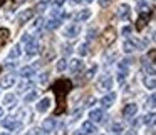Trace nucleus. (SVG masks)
<instances>
[{"label":"nucleus","mask_w":156,"mask_h":135,"mask_svg":"<svg viewBox=\"0 0 156 135\" xmlns=\"http://www.w3.org/2000/svg\"><path fill=\"white\" fill-rule=\"evenodd\" d=\"M143 123H146V125H151V123H154V112H151L149 115H146L144 118H143Z\"/></svg>","instance_id":"38"},{"label":"nucleus","mask_w":156,"mask_h":135,"mask_svg":"<svg viewBox=\"0 0 156 135\" xmlns=\"http://www.w3.org/2000/svg\"><path fill=\"white\" fill-rule=\"evenodd\" d=\"M76 135H84V133H82V132H76Z\"/></svg>","instance_id":"51"},{"label":"nucleus","mask_w":156,"mask_h":135,"mask_svg":"<svg viewBox=\"0 0 156 135\" xmlns=\"http://www.w3.org/2000/svg\"><path fill=\"white\" fill-rule=\"evenodd\" d=\"M116 57H118V52L116 50H111V52H108V54L104 55V64H112V62L116 60Z\"/></svg>","instance_id":"30"},{"label":"nucleus","mask_w":156,"mask_h":135,"mask_svg":"<svg viewBox=\"0 0 156 135\" xmlns=\"http://www.w3.org/2000/svg\"><path fill=\"white\" fill-rule=\"evenodd\" d=\"M62 54H64V57H69L72 54V47L69 44H64L62 45Z\"/></svg>","instance_id":"40"},{"label":"nucleus","mask_w":156,"mask_h":135,"mask_svg":"<svg viewBox=\"0 0 156 135\" xmlns=\"http://www.w3.org/2000/svg\"><path fill=\"white\" fill-rule=\"evenodd\" d=\"M55 68H57V72H64L66 68H67V60H66V58L59 60V62H57V65H55Z\"/></svg>","instance_id":"36"},{"label":"nucleus","mask_w":156,"mask_h":135,"mask_svg":"<svg viewBox=\"0 0 156 135\" xmlns=\"http://www.w3.org/2000/svg\"><path fill=\"white\" fill-rule=\"evenodd\" d=\"M109 4H111V0H99V5L101 7H108Z\"/></svg>","instance_id":"46"},{"label":"nucleus","mask_w":156,"mask_h":135,"mask_svg":"<svg viewBox=\"0 0 156 135\" xmlns=\"http://www.w3.org/2000/svg\"><path fill=\"white\" fill-rule=\"evenodd\" d=\"M141 65H143V70H144L146 75H154V64H153V60L148 57H143L141 58Z\"/></svg>","instance_id":"13"},{"label":"nucleus","mask_w":156,"mask_h":135,"mask_svg":"<svg viewBox=\"0 0 156 135\" xmlns=\"http://www.w3.org/2000/svg\"><path fill=\"white\" fill-rule=\"evenodd\" d=\"M102 44L104 45H112L114 44V40L118 38V30H116L114 27H108L104 32H102Z\"/></svg>","instance_id":"3"},{"label":"nucleus","mask_w":156,"mask_h":135,"mask_svg":"<svg viewBox=\"0 0 156 135\" xmlns=\"http://www.w3.org/2000/svg\"><path fill=\"white\" fill-rule=\"evenodd\" d=\"M84 2H87V4H91V2H94V0H84Z\"/></svg>","instance_id":"53"},{"label":"nucleus","mask_w":156,"mask_h":135,"mask_svg":"<svg viewBox=\"0 0 156 135\" xmlns=\"http://www.w3.org/2000/svg\"><path fill=\"white\" fill-rule=\"evenodd\" d=\"M39 95H41V94H39L37 90H29L27 95L24 97V102H25V104H29V102H34V100H37V98H39Z\"/></svg>","instance_id":"27"},{"label":"nucleus","mask_w":156,"mask_h":135,"mask_svg":"<svg viewBox=\"0 0 156 135\" xmlns=\"http://www.w3.org/2000/svg\"><path fill=\"white\" fill-rule=\"evenodd\" d=\"M118 82H119V84H124V82H126V74H121V72H119V74H118Z\"/></svg>","instance_id":"44"},{"label":"nucleus","mask_w":156,"mask_h":135,"mask_svg":"<svg viewBox=\"0 0 156 135\" xmlns=\"http://www.w3.org/2000/svg\"><path fill=\"white\" fill-rule=\"evenodd\" d=\"M79 34H81V24H69L64 28V37H67V38H74Z\"/></svg>","instance_id":"6"},{"label":"nucleus","mask_w":156,"mask_h":135,"mask_svg":"<svg viewBox=\"0 0 156 135\" xmlns=\"http://www.w3.org/2000/svg\"><path fill=\"white\" fill-rule=\"evenodd\" d=\"M129 65H131V58H124V60H121V62L118 64L119 72H121V74H126V75H128V72H129Z\"/></svg>","instance_id":"22"},{"label":"nucleus","mask_w":156,"mask_h":135,"mask_svg":"<svg viewBox=\"0 0 156 135\" xmlns=\"http://www.w3.org/2000/svg\"><path fill=\"white\" fill-rule=\"evenodd\" d=\"M55 125H57V120H55L54 117H49V118H45V120L42 122V127L41 128L45 132V133H51V132H54Z\"/></svg>","instance_id":"11"},{"label":"nucleus","mask_w":156,"mask_h":135,"mask_svg":"<svg viewBox=\"0 0 156 135\" xmlns=\"http://www.w3.org/2000/svg\"><path fill=\"white\" fill-rule=\"evenodd\" d=\"M98 74V65H91V67L87 68V72H86V75H84V78H86V82H89V80H92L94 78V75Z\"/></svg>","instance_id":"25"},{"label":"nucleus","mask_w":156,"mask_h":135,"mask_svg":"<svg viewBox=\"0 0 156 135\" xmlns=\"http://www.w3.org/2000/svg\"><path fill=\"white\" fill-rule=\"evenodd\" d=\"M39 52H41V45H39V42H35L34 45H30L29 48H25V54H27V57H34V55H37Z\"/></svg>","instance_id":"24"},{"label":"nucleus","mask_w":156,"mask_h":135,"mask_svg":"<svg viewBox=\"0 0 156 135\" xmlns=\"http://www.w3.org/2000/svg\"><path fill=\"white\" fill-rule=\"evenodd\" d=\"M124 135H136V128H134V130H131V132H126Z\"/></svg>","instance_id":"48"},{"label":"nucleus","mask_w":156,"mask_h":135,"mask_svg":"<svg viewBox=\"0 0 156 135\" xmlns=\"http://www.w3.org/2000/svg\"><path fill=\"white\" fill-rule=\"evenodd\" d=\"M17 104H19V100H17V97H15L14 94H7V95H5V98H4V107H7V108H15V107H17Z\"/></svg>","instance_id":"15"},{"label":"nucleus","mask_w":156,"mask_h":135,"mask_svg":"<svg viewBox=\"0 0 156 135\" xmlns=\"http://www.w3.org/2000/svg\"><path fill=\"white\" fill-rule=\"evenodd\" d=\"M0 135H9V133H5V132H2V133H0Z\"/></svg>","instance_id":"54"},{"label":"nucleus","mask_w":156,"mask_h":135,"mask_svg":"<svg viewBox=\"0 0 156 135\" xmlns=\"http://www.w3.org/2000/svg\"><path fill=\"white\" fill-rule=\"evenodd\" d=\"M143 84H144V87L146 88H149V90H154V87H156V82H154V75H146L144 77V82H143Z\"/></svg>","instance_id":"28"},{"label":"nucleus","mask_w":156,"mask_h":135,"mask_svg":"<svg viewBox=\"0 0 156 135\" xmlns=\"http://www.w3.org/2000/svg\"><path fill=\"white\" fill-rule=\"evenodd\" d=\"M72 2H76V4H81L82 0H72Z\"/></svg>","instance_id":"50"},{"label":"nucleus","mask_w":156,"mask_h":135,"mask_svg":"<svg viewBox=\"0 0 156 135\" xmlns=\"http://www.w3.org/2000/svg\"><path fill=\"white\" fill-rule=\"evenodd\" d=\"M94 104H96V97H89L87 102L84 104V107H91V105H94Z\"/></svg>","instance_id":"43"},{"label":"nucleus","mask_w":156,"mask_h":135,"mask_svg":"<svg viewBox=\"0 0 156 135\" xmlns=\"http://www.w3.org/2000/svg\"><path fill=\"white\" fill-rule=\"evenodd\" d=\"M2 117H4V108L0 107V118H2Z\"/></svg>","instance_id":"49"},{"label":"nucleus","mask_w":156,"mask_h":135,"mask_svg":"<svg viewBox=\"0 0 156 135\" xmlns=\"http://www.w3.org/2000/svg\"><path fill=\"white\" fill-rule=\"evenodd\" d=\"M47 8V0H42V2H39L37 4V7H35V10L39 12V14H42V12Z\"/></svg>","instance_id":"39"},{"label":"nucleus","mask_w":156,"mask_h":135,"mask_svg":"<svg viewBox=\"0 0 156 135\" xmlns=\"http://www.w3.org/2000/svg\"><path fill=\"white\" fill-rule=\"evenodd\" d=\"M148 20H149V17H146V15H139V18L136 20V28H138V30H143V28L148 25Z\"/></svg>","instance_id":"29"},{"label":"nucleus","mask_w":156,"mask_h":135,"mask_svg":"<svg viewBox=\"0 0 156 135\" xmlns=\"http://www.w3.org/2000/svg\"><path fill=\"white\" fill-rule=\"evenodd\" d=\"M20 54H22V45L20 44L14 45V47H12V50H10V54H9V60L19 58V57H20Z\"/></svg>","instance_id":"21"},{"label":"nucleus","mask_w":156,"mask_h":135,"mask_svg":"<svg viewBox=\"0 0 156 135\" xmlns=\"http://www.w3.org/2000/svg\"><path fill=\"white\" fill-rule=\"evenodd\" d=\"M4 2H5V0H0V7H2V5H4Z\"/></svg>","instance_id":"52"},{"label":"nucleus","mask_w":156,"mask_h":135,"mask_svg":"<svg viewBox=\"0 0 156 135\" xmlns=\"http://www.w3.org/2000/svg\"><path fill=\"white\" fill-rule=\"evenodd\" d=\"M15 82H17V75L14 72L5 74L4 77H0V88H10V87H14Z\"/></svg>","instance_id":"5"},{"label":"nucleus","mask_w":156,"mask_h":135,"mask_svg":"<svg viewBox=\"0 0 156 135\" xmlns=\"http://www.w3.org/2000/svg\"><path fill=\"white\" fill-rule=\"evenodd\" d=\"M71 87H72L71 82L66 80V78H61V80H57L54 84V94L59 100V107H62V100H64V97L67 95V92L71 90Z\"/></svg>","instance_id":"1"},{"label":"nucleus","mask_w":156,"mask_h":135,"mask_svg":"<svg viewBox=\"0 0 156 135\" xmlns=\"http://www.w3.org/2000/svg\"><path fill=\"white\" fill-rule=\"evenodd\" d=\"M129 17H131V7H129L128 4H121L118 7V18H121V20H129Z\"/></svg>","instance_id":"10"},{"label":"nucleus","mask_w":156,"mask_h":135,"mask_svg":"<svg viewBox=\"0 0 156 135\" xmlns=\"http://www.w3.org/2000/svg\"><path fill=\"white\" fill-rule=\"evenodd\" d=\"M67 68H69V72H71L72 75H77L79 72L84 70V62H82L81 58H74V60L69 62Z\"/></svg>","instance_id":"7"},{"label":"nucleus","mask_w":156,"mask_h":135,"mask_svg":"<svg viewBox=\"0 0 156 135\" xmlns=\"http://www.w3.org/2000/svg\"><path fill=\"white\" fill-rule=\"evenodd\" d=\"M35 67H37V64H32V65H25L24 68L20 70V77H24V78H29L32 74L35 72Z\"/></svg>","instance_id":"19"},{"label":"nucleus","mask_w":156,"mask_h":135,"mask_svg":"<svg viewBox=\"0 0 156 135\" xmlns=\"http://www.w3.org/2000/svg\"><path fill=\"white\" fill-rule=\"evenodd\" d=\"M139 122H141V118H134V117H133V122H131V125L136 128V127L139 125Z\"/></svg>","instance_id":"47"},{"label":"nucleus","mask_w":156,"mask_h":135,"mask_svg":"<svg viewBox=\"0 0 156 135\" xmlns=\"http://www.w3.org/2000/svg\"><path fill=\"white\" fill-rule=\"evenodd\" d=\"M96 87H98V90H101V92L111 90V87H112V77H111V75H102V77L98 80Z\"/></svg>","instance_id":"4"},{"label":"nucleus","mask_w":156,"mask_h":135,"mask_svg":"<svg viewBox=\"0 0 156 135\" xmlns=\"http://www.w3.org/2000/svg\"><path fill=\"white\" fill-rule=\"evenodd\" d=\"M111 133H112V135H121V133H124V127H122L121 123H112V125H111Z\"/></svg>","instance_id":"31"},{"label":"nucleus","mask_w":156,"mask_h":135,"mask_svg":"<svg viewBox=\"0 0 156 135\" xmlns=\"http://www.w3.org/2000/svg\"><path fill=\"white\" fill-rule=\"evenodd\" d=\"M131 32H133V28H131V27H128V25H126V27L122 28V35H129Z\"/></svg>","instance_id":"45"},{"label":"nucleus","mask_w":156,"mask_h":135,"mask_svg":"<svg viewBox=\"0 0 156 135\" xmlns=\"http://www.w3.org/2000/svg\"><path fill=\"white\" fill-rule=\"evenodd\" d=\"M134 42L131 40V38H126L124 42H122V52H124V54H133V52H134Z\"/></svg>","instance_id":"20"},{"label":"nucleus","mask_w":156,"mask_h":135,"mask_svg":"<svg viewBox=\"0 0 156 135\" xmlns=\"http://www.w3.org/2000/svg\"><path fill=\"white\" fill-rule=\"evenodd\" d=\"M116 98H118V95H116V92H109V94H106L104 97L101 98V107L102 108H109V107H112V104L116 102Z\"/></svg>","instance_id":"8"},{"label":"nucleus","mask_w":156,"mask_h":135,"mask_svg":"<svg viewBox=\"0 0 156 135\" xmlns=\"http://www.w3.org/2000/svg\"><path fill=\"white\" fill-rule=\"evenodd\" d=\"M27 135H47V133H45L41 127H34V128H30V130L27 132Z\"/></svg>","instance_id":"35"},{"label":"nucleus","mask_w":156,"mask_h":135,"mask_svg":"<svg viewBox=\"0 0 156 135\" xmlns=\"http://www.w3.org/2000/svg\"><path fill=\"white\" fill-rule=\"evenodd\" d=\"M49 107H51V98H49V97H44L42 100L37 102V107H35V110H37L39 114H45V112L49 110Z\"/></svg>","instance_id":"14"},{"label":"nucleus","mask_w":156,"mask_h":135,"mask_svg":"<svg viewBox=\"0 0 156 135\" xmlns=\"http://www.w3.org/2000/svg\"><path fill=\"white\" fill-rule=\"evenodd\" d=\"M29 88H32V82H30V80H24V82L20 84V87H19V92L29 90Z\"/></svg>","instance_id":"37"},{"label":"nucleus","mask_w":156,"mask_h":135,"mask_svg":"<svg viewBox=\"0 0 156 135\" xmlns=\"http://www.w3.org/2000/svg\"><path fill=\"white\" fill-rule=\"evenodd\" d=\"M2 67H4V68H15V67H17V64H15V62H12V60H9V62H5Z\"/></svg>","instance_id":"41"},{"label":"nucleus","mask_w":156,"mask_h":135,"mask_svg":"<svg viewBox=\"0 0 156 135\" xmlns=\"http://www.w3.org/2000/svg\"><path fill=\"white\" fill-rule=\"evenodd\" d=\"M92 15V12L89 10V8H82L81 12H77V15H76V20L77 22H84V20H89Z\"/></svg>","instance_id":"18"},{"label":"nucleus","mask_w":156,"mask_h":135,"mask_svg":"<svg viewBox=\"0 0 156 135\" xmlns=\"http://www.w3.org/2000/svg\"><path fill=\"white\" fill-rule=\"evenodd\" d=\"M49 77H51V74H49V72H42V74L37 77V82H39L41 85H45V84L49 82Z\"/></svg>","instance_id":"33"},{"label":"nucleus","mask_w":156,"mask_h":135,"mask_svg":"<svg viewBox=\"0 0 156 135\" xmlns=\"http://www.w3.org/2000/svg\"><path fill=\"white\" fill-rule=\"evenodd\" d=\"M136 114H138V105L136 104H128L122 108V117L124 118H133L136 117Z\"/></svg>","instance_id":"12"},{"label":"nucleus","mask_w":156,"mask_h":135,"mask_svg":"<svg viewBox=\"0 0 156 135\" xmlns=\"http://www.w3.org/2000/svg\"><path fill=\"white\" fill-rule=\"evenodd\" d=\"M35 42H37V40H35L30 34H24V35H22V45H24V48H29L30 45H34Z\"/></svg>","instance_id":"23"},{"label":"nucleus","mask_w":156,"mask_h":135,"mask_svg":"<svg viewBox=\"0 0 156 135\" xmlns=\"http://www.w3.org/2000/svg\"><path fill=\"white\" fill-rule=\"evenodd\" d=\"M42 25H44V18H37V22H35V30H41L42 28Z\"/></svg>","instance_id":"42"},{"label":"nucleus","mask_w":156,"mask_h":135,"mask_svg":"<svg viewBox=\"0 0 156 135\" xmlns=\"http://www.w3.org/2000/svg\"><path fill=\"white\" fill-rule=\"evenodd\" d=\"M61 18H52V20H49L47 22V30H55V28L61 25Z\"/></svg>","instance_id":"32"},{"label":"nucleus","mask_w":156,"mask_h":135,"mask_svg":"<svg viewBox=\"0 0 156 135\" xmlns=\"http://www.w3.org/2000/svg\"><path fill=\"white\" fill-rule=\"evenodd\" d=\"M154 102H156V95L151 94V95H149V98H146V108H151V110H153L154 105H156Z\"/></svg>","instance_id":"34"},{"label":"nucleus","mask_w":156,"mask_h":135,"mask_svg":"<svg viewBox=\"0 0 156 135\" xmlns=\"http://www.w3.org/2000/svg\"><path fill=\"white\" fill-rule=\"evenodd\" d=\"M89 117H91V122H102L104 120V110L102 108H94V110H91Z\"/></svg>","instance_id":"16"},{"label":"nucleus","mask_w":156,"mask_h":135,"mask_svg":"<svg viewBox=\"0 0 156 135\" xmlns=\"http://www.w3.org/2000/svg\"><path fill=\"white\" fill-rule=\"evenodd\" d=\"M32 17H34V10H32V8H25V10H22L20 14H19V22H20V24H25V22H29Z\"/></svg>","instance_id":"17"},{"label":"nucleus","mask_w":156,"mask_h":135,"mask_svg":"<svg viewBox=\"0 0 156 135\" xmlns=\"http://www.w3.org/2000/svg\"><path fill=\"white\" fill-rule=\"evenodd\" d=\"M77 54L81 55V57H86V55H89V42H82L81 45L77 47Z\"/></svg>","instance_id":"26"},{"label":"nucleus","mask_w":156,"mask_h":135,"mask_svg":"<svg viewBox=\"0 0 156 135\" xmlns=\"http://www.w3.org/2000/svg\"><path fill=\"white\" fill-rule=\"evenodd\" d=\"M81 132L84 135H92V133H98V127L94 125V122L86 120V122H82V125H81Z\"/></svg>","instance_id":"9"},{"label":"nucleus","mask_w":156,"mask_h":135,"mask_svg":"<svg viewBox=\"0 0 156 135\" xmlns=\"http://www.w3.org/2000/svg\"><path fill=\"white\" fill-rule=\"evenodd\" d=\"M0 125L4 128H7V130H20V127H22V123L14 117H2Z\"/></svg>","instance_id":"2"}]
</instances>
